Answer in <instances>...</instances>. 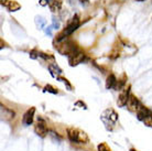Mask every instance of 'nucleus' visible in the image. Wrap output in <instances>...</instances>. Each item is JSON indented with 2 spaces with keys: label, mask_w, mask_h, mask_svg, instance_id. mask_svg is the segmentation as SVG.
I'll list each match as a JSON object with an SVG mask.
<instances>
[{
  "label": "nucleus",
  "mask_w": 152,
  "mask_h": 151,
  "mask_svg": "<svg viewBox=\"0 0 152 151\" xmlns=\"http://www.w3.org/2000/svg\"><path fill=\"white\" fill-rule=\"evenodd\" d=\"M80 17H78V15H75L72 18V20L69 22V24L66 26V28H65L64 30L57 34L56 41L55 42H61V41H63V40H65V39L67 38L69 35H71L74 31L77 30V29L80 28Z\"/></svg>",
  "instance_id": "obj_1"
},
{
  "label": "nucleus",
  "mask_w": 152,
  "mask_h": 151,
  "mask_svg": "<svg viewBox=\"0 0 152 151\" xmlns=\"http://www.w3.org/2000/svg\"><path fill=\"white\" fill-rule=\"evenodd\" d=\"M55 49L58 51L60 54H62V55H67V56H71L76 51L80 50L76 46V44L74 42L66 40V39L61 42H55Z\"/></svg>",
  "instance_id": "obj_2"
},
{
  "label": "nucleus",
  "mask_w": 152,
  "mask_h": 151,
  "mask_svg": "<svg viewBox=\"0 0 152 151\" xmlns=\"http://www.w3.org/2000/svg\"><path fill=\"white\" fill-rule=\"evenodd\" d=\"M67 137L75 144H87L88 136L84 131L77 128H67Z\"/></svg>",
  "instance_id": "obj_3"
},
{
  "label": "nucleus",
  "mask_w": 152,
  "mask_h": 151,
  "mask_svg": "<svg viewBox=\"0 0 152 151\" xmlns=\"http://www.w3.org/2000/svg\"><path fill=\"white\" fill-rule=\"evenodd\" d=\"M102 120L104 121V124L106 125L107 129L113 130V126H115V124L118 120V115L115 113V110L113 109H107L105 110V113L102 116Z\"/></svg>",
  "instance_id": "obj_4"
},
{
  "label": "nucleus",
  "mask_w": 152,
  "mask_h": 151,
  "mask_svg": "<svg viewBox=\"0 0 152 151\" xmlns=\"http://www.w3.org/2000/svg\"><path fill=\"white\" fill-rule=\"evenodd\" d=\"M85 60V53L83 51H76L74 54H72L71 56H69V63L71 66H76V65L83 63V61Z\"/></svg>",
  "instance_id": "obj_5"
},
{
  "label": "nucleus",
  "mask_w": 152,
  "mask_h": 151,
  "mask_svg": "<svg viewBox=\"0 0 152 151\" xmlns=\"http://www.w3.org/2000/svg\"><path fill=\"white\" fill-rule=\"evenodd\" d=\"M129 97H130V85H128L127 87L124 88V91L119 95L118 100H117V105L119 106V107H125V106L128 104Z\"/></svg>",
  "instance_id": "obj_6"
},
{
  "label": "nucleus",
  "mask_w": 152,
  "mask_h": 151,
  "mask_svg": "<svg viewBox=\"0 0 152 151\" xmlns=\"http://www.w3.org/2000/svg\"><path fill=\"white\" fill-rule=\"evenodd\" d=\"M34 131L41 138H44L48 135V128H46L45 122H44V120L42 118H38V122L34 126Z\"/></svg>",
  "instance_id": "obj_7"
},
{
  "label": "nucleus",
  "mask_w": 152,
  "mask_h": 151,
  "mask_svg": "<svg viewBox=\"0 0 152 151\" xmlns=\"http://www.w3.org/2000/svg\"><path fill=\"white\" fill-rule=\"evenodd\" d=\"M34 113H35V108H34V107H31L30 109L28 110L27 113L23 115V118H22L23 125H24V126L32 125L33 119H34Z\"/></svg>",
  "instance_id": "obj_8"
},
{
  "label": "nucleus",
  "mask_w": 152,
  "mask_h": 151,
  "mask_svg": "<svg viewBox=\"0 0 152 151\" xmlns=\"http://www.w3.org/2000/svg\"><path fill=\"white\" fill-rule=\"evenodd\" d=\"M151 115H152V110H150L149 108H147V107H145V106L142 105L140 106V108L137 111V118L141 121H143L145 118L151 116Z\"/></svg>",
  "instance_id": "obj_9"
},
{
  "label": "nucleus",
  "mask_w": 152,
  "mask_h": 151,
  "mask_svg": "<svg viewBox=\"0 0 152 151\" xmlns=\"http://www.w3.org/2000/svg\"><path fill=\"white\" fill-rule=\"evenodd\" d=\"M1 116H2V119H4V120H11L15 118V113L10 108L1 105Z\"/></svg>",
  "instance_id": "obj_10"
},
{
  "label": "nucleus",
  "mask_w": 152,
  "mask_h": 151,
  "mask_svg": "<svg viewBox=\"0 0 152 151\" xmlns=\"http://www.w3.org/2000/svg\"><path fill=\"white\" fill-rule=\"evenodd\" d=\"M128 106H129V109L131 111H138V109L140 108L141 103L139 102V99L133 96V95H130L129 100H128Z\"/></svg>",
  "instance_id": "obj_11"
},
{
  "label": "nucleus",
  "mask_w": 152,
  "mask_h": 151,
  "mask_svg": "<svg viewBox=\"0 0 152 151\" xmlns=\"http://www.w3.org/2000/svg\"><path fill=\"white\" fill-rule=\"evenodd\" d=\"M63 0H50L49 1V8L52 12H57L61 10Z\"/></svg>",
  "instance_id": "obj_12"
},
{
  "label": "nucleus",
  "mask_w": 152,
  "mask_h": 151,
  "mask_svg": "<svg viewBox=\"0 0 152 151\" xmlns=\"http://www.w3.org/2000/svg\"><path fill=\"white\" fill-rule=\"evenodd\" d=\"M49 71L51 73V75L55 78H57L62 74V70L56 64H49Z\"/></svg>",
  "instance_id": "obj_13"
},
{
  "label": "nucleus",
  "mask_w": 152,
  "mask_h": 151,
  "mask_svg": "<svg viewBox=\"0 0 152 151\" xmlns=\"http://www.w3.org/2000/svg\"><path fill=\"white\" fill-rule=\"evenodd\" d=\"M7 9L10 12H15L21 9V4H20L18 1H15V0H10L7 6Z\"/></svg>",
  "instance_id": "obj_14"
},
{
  "label": "nucleus",
  "mask_w": 152,
  "mask_h": 151,
  "mask_svg": "<svg viewBox=\"0 0 152 151\" xmlns=\"http://www.w3.org/2000/svg\"><path fill=\"white\" fill-rule=\"evenodd\" d=\"M126 84H127V76H126L125 74H122L121 78L118 79L114 88L116 89V91H121V89H124V88H125Z\"/></svg>",
  "instance_id": "obj_15"
},
{
  "label": "nucleus",
  "mask_w": 152,
  "mask_h": 151,
  "mask_svg": "<svg viewBox=\"0 0 152 151\" xmlns=\"http://www.w3.org/2000/svg\"><path fill=\"white\" fill-rule=\"evenodd\" d=\"M117 83V78L114 74H109L108 77L106 79V88L107 89H110V88H114L115 85Z\"/></svg>",
  "instance_id": "obj_16"
},
{
  "label": "nucleus",
  "mask_w": 152,
  "mask_h": 151,
  "mask_svg": "<svg viewBox=\"0 0 152 151\" xmlns=\"http://www.w3.org/2000/svg\"><path fill=\"white\" fill-rule=\"evenodd\" d=\"M43 92H49V93H52V94H58V91L55 87L52 86V85H45Z\"/></svg>",
  "instance_id": "obj_17"
},
{
  "label": "nucleus",
  "mask_w": 152,
  "mask_h": 151,
  "mask_svg": "<svg viewBox=\"0 0 152 151\" xmlns=\"http://www.w3.org/2000/svg\"><path fill=\"white\" fill-rule=\"evenodd\" d=\"M97 149H98V151H111L110 147H109L106 142H102L100 144H98Z\"/></svg>",
  "instance_id": "obj_18"
},
{
  "label": "nucleus",
  "mask_w": 152,
  "mask_h": 151,
  "mask_svg": "<svg viewBox=\"0 0 152 151\" xmlns=\"http://www.w3.org/2000/svg\"><path fill=\"white\" fill-rule=\"evenodd\" d=\"M57 79H58V81H61V82H63V83L66 85V87H67V89H69V91H72V89H73L72 85L69 84V82L66 78H65V77H61V76H58V77H57Z\"/></svg>",
  "instance_id": "obj_19"
},
{
  "label": "nucleus",
  "mask_w": 152,
  "mask_h": 151,
  "mask_svg": "<svg viewBox=\"0 0 152 151\" xmlns=\"http://www.w3.org/2000/svg\"><path fill=\"white\" fill-rule=\"evenodd\" d=\"M35 22H37V24H38V26L40 29H43V26L45 24V20H43L41 17H37L35 18Z\"/></svg>",
  "instance_id": "obj_20"
},
{
  "label": "nucleus",
  "mask_w": 152,
  "mask_h": 151,
  "mask_svg": "<svg viewBox=\"0 0 152 151\" xmlns=\"http://www.w3.org/2000/svg\"><path fill=\"white\" fill-rule=\"evenodd\" d=\"M52 22H53V24H52V28H53V29H55V30H57V29L60 28V22L57 21L55 17H53V18H52Z\"/></svg>",
  "instance_id": "obj_21"
},
{
  "label": "nucleus",
  "mask_w": 152,
  "mask_h": 151,
  "mask_svg": "<svg viewBox=\"0 0 152 151\" xmlns=\"http://www.w3.org/2000/svg\"><path fill=\"white\" fill-rule=\"evenodd\" d=\"M143 122H145L147 126H150V127H152V115L145 118V120H143Z\"/></svg>",
  "instance_id": "obj_22"
},
{
  "label": "nucleus",
  "mask_w": 152,
  "mask_h": 151,
  "mask_svg": "<svg viewBox=\"0 0 152 151\" xmlns=\"http://www.w3.org/2000/svg\"><path fill=\"white\" fill-rule=\"evenodd\" d=\"M30 57L31 59H37V57H39V52L37 50H32L30 52Z\"/></svg>",
  "instance_id": "obj_23"
},
{
  "label": "nucleus",
  "mask_w": 152,
  "mask_h": 151,
  "mask_svg": "<svg viewBox=\"0 0 152 151\" xmlns=\"http://www.w3.org/2000/svg\"><path fill=\"white\" fill-rule=\"evenodd\" d=\"M49 1L50 0H40V1H39V4L42 6V7H45V6H49Z\"/></svg>",
  "instance_id": "obj_24"
},
{
  "label": "nucleus",
  "mask_w": 152,
  "mask_h": 151,
  "mask_svg": "<svg viewBox=\"0 0 152 151\" xmlns=\"http://www.w3.org/2000/svg\"><path fill=\"white\" fill-rule=\"evenodd\" d=\"M52 26H46L45 28V33L48 34V35H52Z\"/></svg>",
  "instance_id": "obj_25"
},
{
  "label": "nucleus",
  "mask_w": 152,
  "mask_h": 151,
  "mask_svg": "<svg viewBox=\"0 0 152 151\" xmlns=\"http://www.w3.org/2000/svg\"><path fill=\"white\" fill-rule=\"evenodd\" d=\"M75 106H82V108H84V109H86V108H87V107H86V105H85L83 102H80H80H76Z\"/></svg>",
  "instance_id": "obj_26"
},
{
  "label": "nucleus",
  "mask_w": 152,
  "mask_h": 151,
  "mask_svg": "<svg viewBox=\"0 0 152 151\" xmlns=\"http://www.w3.org/2000/svg\"><path fill=\"white\" fill-rule=\"evenodd\" d=\"M9 1H10V0H1V6H4V7H7L8 4H9Z\"/></svg>",
  "instance_id": "obj_27"
},
{
  "label": "nucleus",
  "mask_w": 152,
  "mask_h": 151,
  "mask_svg": "<svg viewBox=\"0 0 152 151\" xmlns=\"http://www.w3.org/2000/svg\"><path fill=\"white\" fill-rule=\"evenodd\" d=\"M80 4H87L88 2V0H80Z\"/></svg>",
  "instance_id": "obj_28"
},
{
  "label": "nucleus",
  "mask_w": 152,
  "mask_h": 151,
  "mask_svg": "<svg viewBox=\"0 0 152 151\" xmlns=\"http://www.w3.org/2000/svg\"><path fill=\"white\" fill-rule=\"evenodd\" d=\"M136 1H139V2H141V1H145V0H136Z\"/></svg>",
  "instance_id": "obj_29"
},
{
  "label": "nucleus",
  "mask_w": 152,
  "mask_h": 151,
  "mask_svg": "<svg viewBox=\"0 0 152 151\" xmlns=\"http://www.w3.org/2000/svg\"><path fill=\"white\" fill-rule=\"evenodd\" d=\"M130 151H137L136 149H130Z\"/></svg>",
  "instance_id": "obj_30"
}]
</instances>
